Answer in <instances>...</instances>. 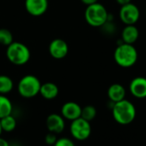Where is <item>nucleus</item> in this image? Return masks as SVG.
<instances>
[{"label": "nucleus", "instance_id": "obj_1", "mask_svg": "<svg viewBox=\"0 0 146 146\" xmlns=\"http://www.w3.org/2000/svg\"><path fill=\"white\" fill-rule=\"evenodd\" d=\"M111 109L114 120L119 125H129L136 118V108L128 100L123 99L115 102Z\"/></svg>", "mask_w": 146, "mask_h": 146}, {"label": "nucleus", "instance_id": "obj_2", "mask_svg": "<svg viewBox=\"0 0 146 146\" xmlns=\"http://www.w3.org/2000/svg\"><path fill=\"white\" fill-rule=\"evenodd\" d=\"M138 53L133 45L122 42L118 45L113 52L115 63L122 68L132 67L137 61Z\"/></svg>", "mask_w": 146, "mask_h": 146}, {"label": "nucleus", "instance_id": "obj_3", "mask_svg": "<svg viewBox=\"0 0 146 146\" xmlns=\"http://www.w3.org/2000/svg\"><path fill=\"white\" fill-rule=\"evenodd\" d=\"M84 17L89 25L95 28H101L108 21V12L104 5L97 2L87 6Z\"/></svg>", "mask_w": 146, "mask_h": 146}, {"label": "nucleus", "instance_id": "obj_4", "mask_svg": "<svg viewBox=\"0 0 146 146\" xmlns=\"http://www.w3.org/2000/svg\"><path fill=\"white\" fill-rule=\"evenodd\" d=\"M6 56L13 64L23 65L27 64L30 58V51L26 45L21 42L13 41L8 46Z\"/></svg>", "mask_w": 146, "mask_h": 146}, {"label": "nucleus", "instance_id": "obj_5", "mask_svg": "<svg viewBox=\"0 0 146 146\" xmlns=\"http://www.w3.org/2000/svg\"><path fill=\"white\" fill-rule=\"evenodd\" d=\"M41 83L34 75H26L17 84V91L23 98H33L40 93Z\"/></svg>", "mask_w": 146, "mask_h": 146}, {"label": "nucleus", "instance_id": "obj_6", "mask_svg": "<svg viewBox=\"0 0 146 146\" xmlns=\"http://www.w3.org/2000/svg\"><path fill=\"white\" fill-rule=\"evenodd\" d=\"M70 132L73 137L78 141L86 140L91 134L90 122L82 117L72 120L70 125Z\"/></svg>", "mask_w": 146, "mask_h": 146}, {"label": "nucleus", "instance_id": "obj_7", "mask_svg": "<svg viewBox=\"0 0 146 146\" xmlns=\"http://www.w3.org/2000/svg\"><path fill=\"white\" fill-rule=\"evenodd\" d=\"M119 19L125 25H135L140 18V11L131 2L122 5L119 10Z\"/></svg>", "mask_w": 146, "mask_h": 146}, {"label": "nucleus", "instance_id": "obj_8", "mask_svg": "<svg viewBox=\"0 0 146 146\" xmlns=\"http://www.w3.org/2000/svg\"><path fill=\"white\" fill-rule=\"evenodd\" d=\"M48 8V0H25V9L33 17H40Z\"/></svg>", "mask_w": 146, "mask_h": 146}, {"label": "nucleus", "instance_id": "obj_9", "mask_svg": "<svg viewBox=\"0 0 146 146\" xmlns=\"http://www.w3.org/2000/svg\"><path fill=\"white\" fill-rule=\"evenodd\" d=\"M50 55L55 59H62L64 58L69 52L68 44L62 39H54L51 41L49 47Z\"/></svg>", "mask_w": 146, "mask_h": 146}, {"label": "nucleus", "instance_id": "obj_10", "mask_svg": "<svg viewBox=\"0 0 146 146\" xmlns=\"http://www.w3.org/2000/svg\"><path fill=\"white\" fill-rule=\"evenodd\" d=\"M130 93L137 99L146 98V78L136 77L129 85Z\"/></svg>", "mask_w": 146, "mask_h": 146}, {"label": "nucleus", "instance_id": "obj_11", "mask_svg": "<svg viewBox=\"0 0 146 146\" xmlns=\"http://www.w3.org/2000/svg\"><path fill=\"white\" fill-rule=\"evenodd\" d=\"M46 125L49 131L56 134H59L64 130L65 121L61 114L51 113L46 118Z\"/></svg>", "mask_w": 146, "mask_h": 146}, {"label": "nucleus", "instance_id": "obj_12", "mask_svg": "<svg viewBox=\"0 0 146 146\" xmlns=\"http://www.w3.org/2000/svg\"><path fill=\"white\" fill-rule=\"evenodd\" d=\"M81 112L82 108L79 104L74 102H65L61 108V115L64 119H68L70 121H72L81 117Z\"/></svg>", "mask_w": 146, "mask_h": 146}, {"label": "nucleus", "instance_id": "obj_13", "mask_svg": "<svg viewBox=\"0 0 146 146\" xmlns=\"http://www.w3.org/2000/svg\"><path fill=\"white\" fill-rule=\"evenodd\" d=\"M139 36V31L135 25H125L121 32V40L124 43L133 45Z\"/></svg>", "mask_w": 146, "mask_h": 146}, {"label": "nucleus", "instance_id": "obj_14", "mask_svg": "<svg viewBox=\"0 0 146 146\" xmlns=\"http://www.w3.org/2000/svg\"><path fill=\"white\" fill-rule=\"evenodd\" d=\"M108 96L109 101L118 102L125 97V90L123 85L119 84H113L109 86L108 90Z\"/></svg>", "mask_w": 146, "mask_h": 146}, {"label": "nucleus", "instance_id": "obj_15", "mask_svg": "<svg viewBox=\"0 0 146 146\" xmlns=\"http://www.w3.org/2000/svg\"><path fill=\"white\" fill-rule=\"evenodd\" d=\"M39 94H40L41 96L46 100H52L58 96V88L55 84L47 82V83L41 84Z\"/></svg>", "mask_w": 146, "mask_h": 146}, {"label": "nucleus", "instance_id": "obj_16", "mask_svg": "<svg viewBox=\"0 0 146 146\" xmlns=\"http://www.w3.org/2000/svg\"><path fill=\"white\" fill-rule=\"evenodd\" d=\"M13 109L11 100L5 95H0V119L11 114Z\"/></svg>", "mask_w": 146, "mask_h": 146}, {"label": "nucleus", "instance_id": "obj_17", "mask_svg": "<svg viewBox=\"0 0 146 146\" xmlns=\"http://www.w3.org/2000/svg\"><path fill=\"white\" fill-rule=\"evenodd\" d=\"M0 125H1L2 131L11 132L17 127V119L14 116L10 114L0 119Z\"/></svg>", "mask_w": 146, "mask_h": 146}, {"label": "nucleus", "instance_id": "obj_18", "mask_svg": "<svg viewBox=\"0 0 146 146\" xmlns=\"http://www.w3.org/2000/svg\"><path fill=\"white\" fill-rule=\"evenodd\" d=\"M14 87L12 79L6 75H0V95L10 93Z\"/></svg>", "mask_w": 146, "mask_h": 146}, {"label": "nucleus", "instance_id": "obj_19", "mask_svg": "<svg viewBox=\"0 0 146 146\" xmlns=\"http://www.w3.org/2000/svg\"><path fill=\"white\" fill-rule=\"evenodd\" d=\"M96 109L94 106L88 105L85 106L84 108H82V112H81V117L87 121H91L93 120L96 116Z\"/></svg>", "mask_w": 146, "mask_h": 146}, {"label": "nucleus", "instance_id": "obj_20", "mask_svg": "<svg viewBox=\"0 0 146 146\" xmlns=\"http://www.w3.org/2000/svg\"><path fill=\"white\" fill-rule=\"evenodd\" d=\"M13 42V35L11 32L6 29H0V44L9 46Z\"/></svg>", "mask_w": 146, "mask_h": 146}, {"label": "nucleus", "instance_id": "obj_21", "mask_svg": "<svg viewBox=\"0 0 146 146\" xmlns=\"http://www.w3.org/2000/svg\"><path fill=\"white\" fill-rule=\"evenodd\" d=\"M53 146H76V144L68 137H60L57 139Z\"/></svg>", "mask_w": 146, "mask_h": 146}, {"label": "nucleus", "instance_id": "obj_22", "mask_svg": "<svg viewBox=\"0 0 146 146\" xmlns=\"http://www.w3.org/2000/svg\"><path fill=\"white\" fill-rule=\"evenodd\" d=\"M101 28H102V30L108 35H113L116 30V27L113 24V21H107Z\"/></svg>", "mask_w": 146, "mask_h": 146}, {"label": "nucleus", "instance_id": "obj_23", "mask_svg": "<svg viewBox=\"0 0 146 146\" xmlns=\"http://www.w3.org/2000/svg\"><path fill=\"white\" fill-rule=\"evenodd\" d=\"M57 139H58L57 134L51 132V131H49L45 137V142L48 145H53L55 143V142L57 141Z\"/></svg>", "mask_w": 146, "mask_h": 146}, {"label": "nucleus", "instance_id": "obj_24", "mask_svg": "<svg viewBox=\"0 0 146 146\" xmlns=\"http://www.w3.org/2000/svg\"><path fill=\"white\" fill-rule=\"evenodd\" d=\"M81 2L88 6V5H93V4L97 3L98 0H81Z\"/></svg>", "mask_w": 146, "mask_h": 146}, {"label": "nucleus", "instance_id": "obj_25", "mask_svg": "<svg viewBox=\"0 0 146 146\" xmlns=\"http://www.w3.org/2000/svg\"><path fill=\"white\" fill-rule=\"evenodd\" d=\"M0 146H10V143L6 139L0 137Z\"/></svg>", "mask_w": 146, "mask_h": 146}, {"label": "nucleus", "instance_id": "obj_26", "mask_svg": "<svg viewBox=\"0 0 146 146\" xmlns=\"http://www.w3.org/2000/svg\"><path fill=\"white\" fill-rule=\"evenodd\" d=\"M131 0H116V2H117L120 6L129 4V3H131Z\"/></svg>", "mask_w": 146, "mask_h": 146}, {"label": "nucleus", "instance_id": "obj_27", "mask_svg": "<svg viewBox=\"0 0 146 146\" xmlns=\"http://www.w3.org/2000/svg\"><path fill=\"white\" fill-rule=\"evenodd\" d=\"M2 128H1V125H0V135H1V133H2Z\"/></svg>", "mask_w": 146, "mask_h": 146}, {"label": "nucleus", "instance_id": "obj_28", "mask_svg": "<svg viewBox=\"0 0 146 146\" xmlns=\"http://www.w3.org/2000/svg\"><path fill=\"white\" fill-rule=\"evenodd\" d=\"M145 16H146V9H145Z\"/></svg>", "mask_w": 146, "mask_h": 146}]
</instances>
